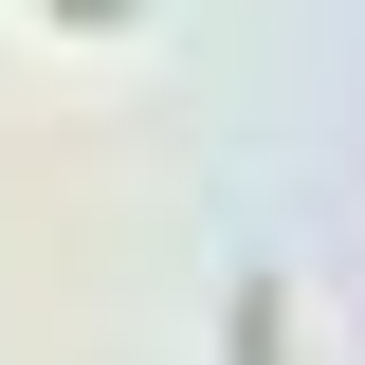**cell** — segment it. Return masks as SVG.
<instances>
[{
  "mask_svg": "<svg viewBox=\"0 0 365 365\" xmlns=\"http://www.w3.org/2000/svg\"><path fill=\"white\" fill-rule=\"evenodd\" d=\"M237 365H274V292H256V311H237Z\"/></svg>",
  "mask_w": 365,
  "mask_h": 365,
  "instance_id": "obj_1",
  "label": "cell"
}]
</instances>
